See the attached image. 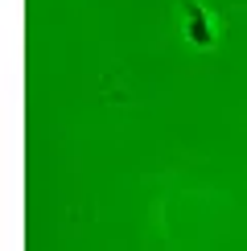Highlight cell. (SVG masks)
<instances>
[{"instance_id":"obj_1","label":"cell","mask_w":247,"mask_h":251,"mask_svg":"<svg viewBox=\"0 0 247 251\" xmlns=\"http://www.w3.org/2000/svg\"><path fill=\"white\" fill-rule=\"evenodd\" d=\"M177 4H181V13H185V37H190L198 50H210V46H214V25H210V17H206L194 0H177Z\"/></svg>"}]
</instances>
